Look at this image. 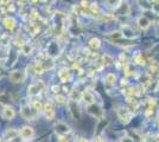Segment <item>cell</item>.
<instances>
[{"label":"cell","mask_w":159,"mask_h":142,"mask_svg":"<svg viewBox=\"0 0 159 142\" xmlns=\"http://www.w3.org/2000/svg\"><path fill=\"white\" fill-rule=\"evenodd\" d=\"M19 135H20V138L24 139V140H30V139H32V138L34 136V130H33L32 127L25 126V127H23V128L19 130Z\"/></svg>","instance_id":"obj_2"},{"label":"cell","mask_w":159,"mask_h":142,"mask_svg":"<svg viewBox=\"0 0 159 142\" xmlns=\"http://www.w3.org/2000/svg\"><path fill=\"white\" fill-rule=\"evenodd\" d=\"M25 78V73L23 71L14 70L10 73V81L13 83H22Z\"/></svg>","instance_id":"obj_3"},{"label":"cell","mask_w":159,"mask_h":142,"mask_svg":"<svg viewBox=\"0 0 159 142\" xmlns=\"http://www.w3.org/2000/svg\"><path fill=\"white\" fill-rule=\"evenodd\" d=\"M152 10L156 14H159V2H155V5L152 6Z\"/></svg>","instance_id":"obj_19"},{"label":"cell","mask_w":159,"mask_h":142,"mask_svg":"<svg viewBox=\"0 0 159 142\" xmlns=\"http://www.w3.org/2000/svg\"><path fill=\"white\" fill-rule=\"evenodd\" d=\"M16 19L14 18H12V17H7V18H5L4 19V25H5V27L8 30V31H12L14 27H16Z\"/></svg>","instance_id":"obj_6"},{"label":"cell","mask_w":159,"mask_h":142,"mask_svg":"<svg viewBox=\"0 0 159 142\" xmlns=\"http://www.w3.org/2000/svg\"><path fill=\"white\" fill-rule=\"evenodd\" d=\"M89 45H90L94 50H97V49L100 47V45H101L100 39H99V38H92V39L89 40Z\"/></svg>","instance_id":"obj_12"},{"label":"cell","mask_w":159,"mask_h":142,"mask_svg":"<svg viewBox=\"0 0 159 142\" xmlns=\"http://www.w3.org/2000/svg\"><path fill=\"white\" fill-rule=\"evenodd\" d=\"M43 110H44L46 120H54L55 118V106L51 102H46L43 106Z\"/></svg>","instance_id":"obj_1"},{"label":"cell","mask_w":159,"mask_h":142,"mask_svg":"<svg viewBox=\"0 0 159 142\" xmlns=\"http://www.w3.org/2000/svg\"><path fill=\"white\" fill-rule=\"evenodd\" d=\"M115 79H116V76L114 73H107L106 75V82L109 83V84H114L115 83Z\"/></svg>","instance_id":"obj_15"},{"label":"cell","mask_w":159,"mask_h":142,"mask_svg":"<svg viewBox=\"0 0 159 142\" xmlns=\"http://www.w3.org/2000/svg\"><path fill=\"white\" fill-rule=\"evenodd\" d=\"M78 142H90V141H89V140H87L86 138H81V139L78 140Z\"/></svg>","instance_id":"obj_24"},{"label":"cell","mask_w":159,"mask_h":142,"mask_svg":"<svg viewBox=\"0 0 159 142\" xmlns=\"http://www.w3.org/2000/svg\"><path fill=\"white\" fill-rule=\"evenodd\" d=\"M137 61H138V63H139V64H144V63H145V59H144L143 57H138V58H137Z\"/></svg>","instance_id":"obj_21"},{"label":"cell","mask_w":159,"mask_h":142,"mask_svg":"<svg viewBox=\"0 0 159 142\" xmlns=\"http://www.w3.org/2000/svg\"><path fill=\"white\" fill-rule=\"evenodd\" d=\"M82 98H83V101H84L86 103H88V104H92V103L94 102V97H93V95H92L89 91H84V92L82 94Z\"/></svg>","instance_id":"obj_9"},{"label":"cell","mask_w":159,"mask_h":142,"mask_svg":"<svg viewBox=\"0 0 159 142\" xmlns=\"http://www.w3.org/2000/svg\"><path fill=\"white\" fill-rule=\"evenodd\" d=\"M95 142H105V140H103L102 138H96Z\"/></svg>","instance_id":"obj_25"},{"label":"cell","mask_w":159,"mask_h":142,"mask_svg":"<svg viewBox=\"0 0 159 142\" xmlns=\"http://www.w3.org/2000/svg\"><path fill=\"white\" fill-rule=\"evenodd\" d=\"M125 70H126V75H131V70H129V68H128V67H126V69H125Z\"/></svg>","instance_id":"obj_26"},{"label":"cell","mask_w":159,"mask_h":142,"mask_svg":"<svg viewBox=\"0 0 159 142\" xmlns=\"http://www.w3.org/2000/svg\"><path fill=\"white\" fill-rule=\"evenodd\" d=\"M34 72L36 73H42L43 71H44V68H43V64L40 63V62H37L36 64H34Z\"/></svg>","instance_id":"obj_17"},{"label":"cell","mask_w":159,"mask_h":142,"mask_svg":"<svg viewBox=\"0 0 159 142\" xmlns=\"http://www.w3.org/2000/svg\"><path fill=\"white\" fill-rule=\"evenodd\" d=\"M81 4H82V7H89V5H88V2H87V1H82Z\"/></svg>","instance_id":"obj_23"},{"label":"cell","mask_w":159,"mask_h":142,"mask_svg":"<svg viewBox=\"0 0 159 142\" xmlns=\"http://www.w3.org/2000/svg\"><path fill=\"white\" fill-rule=\"evenodd\" d=\"M60 142H68V141H66V139L64 138L63 135H61V136H60Z\"/></svg>","instance_id":"obj_22"},{"label":"cell","mask_w":159,"mask_h":142,"mask_svg":"<svg viewBox=\"0 0 159 142\" xmlns=\"http://www.w3.org/2000/svg\"><path fill=\"white\" fill-rule=\"evenodd\" d=\"M58 76H60L62 82H69L71 79V75H70L69 70H66V69H62L58 72Z\"/></svg>","instance_id":"obj_7"},{"label":"cell","mask_w":159,"mask_h":142,"mask_svg":"<svg viewBox=\"0 0 159 142\" xmlns=\"http://www.w3.org/2000/svg\"><path fill=\"white\" fill-rule=\"evenodd\" d=\"M32 51V46L31 45H29V44H23L22 45V52L24 53V55H30Z\"/></svg>","instance_id":"obj_14"},{"label":"cell","mask_w":159,"mask_h":142,"mask_svg":"<svg viewBox=\"0 0 159 142\" xmlns=\"http://www.w3.org/2000/svg\"><path fill=\"white\" fill-rule=\"evenodd\" d=\"M32 108H33L34 111H40V110H43V104L39 101H33L32 102Z\"/></svg>","instance_id":"obj_16"},{"label":"cell","mask_w":159,"mask_h":142,"mask_svg":"<svg viewBox=\"0 0 159 142\" xmlns=\"http://www.w3.org/2000/svg\"><path fill=\"white\" fill-rule=\"evenodd\" d=\"M22 116L25 117L26 120H32V117H34L36 115H32L31 112H30V110H29V108L23 106V108H22Z\"/></svg>","instance_id":"obj_11"},{"label":"cell","mask_w":159,"mask_h":142,"mask_svg":"<svg viewBox=\"0 0 159 142\" xmlns=\"http://www.w3.org/2000/svg\"><path fill=\"white\" fill-rule=\"evenodd\" d=\"M18 134H19L18 130H16V129H13V128H10V129H7V130L5 132V138H6L7 140H13V139L17 138Z\"/></svg>","instance_id":"obj_8"},{"label":"cell","mask_w":159,"mask_h":142,"mask_svg":"<svg viewBox=\"0 0 159 142\" xmlns=\"http://www.w3.org/2000/svg\"><path fill=\"white\" fill-rule=\"evenodd\" d=\"M137 24H138V26H139V29H141V30H146L149 26H150V20L145 17V16H141V17H139L138 19H137Z\"/></svg>","instance_id":"obj_5"},{"label":"cell","mask_w":159,"mask_h":142,"mask_svg":"<svg viewBox=\"0 0 159 142\" xmlns=\"http://www.w3.org/2000/svg\"><path fill=\"white\" fill-rule=\"evenodd\" d=\"M90 10H92L93 13H97V12H99V7H97L96 4H93V5L90 6Z\"/></svg>","instance_id":"obj_20"},{"label":"cell","mask_w":159,"mask_h":142,"mask_svg":"<svg viewBox=\"0 0 159 142\" xmlns=\"http://www.w3.org/2000/svg\"><path fill=\"white\" fill-rule=\"evenodd\" d=\"M1 116L5 120H13L14 116H16V111H14V109L12 106H5L2 108V110H1Z\"/></svg>","instance_id":"obj_4"},{"label":"cell","mask_w":159,"mask_h":142,"mask_svg":"<svg viewBox=\"0 0 159 142\" xmlns=\"http://www.w3.org/2000/svg\"><path fill=\"white\" fill-rule=\"evenodd\" d=\"M55 101H56L57 103H60V104L66 103V98L64 97L63 95H56V96H55Z\"/></svg>","instance_id":"obj_18"},{"label":"cell","mask_w":159,"mask_h":142,"mask_svg":"<svg viewBox=\"0 0 159 142\" xmlns=\"http://www.w3.org/2000/svg\"><path fill=\"white\" fill-rule=\"evenodd\" d=\"M39 92V88H38V85L37 84H32L29 87V89H28V94L31 96V95H36V94H38Z\"/></svg>","instance_id":"obj_13"},{"label":"cell","mask_w":159,"mask_h":142,"mask_svg":"<svg viewBox=\"0 0 159 142\" xmlns=\"http://www.w3.org/2000/svg\"><path fill=\"white\" fill-rule=\"evenodd\" d=\"M56 130H57V133H60V134H65V133L69 132V127H68L65 123H58V124L56 126Z\"/></svg>","instance_id":"obj_10"}]
</instances>
